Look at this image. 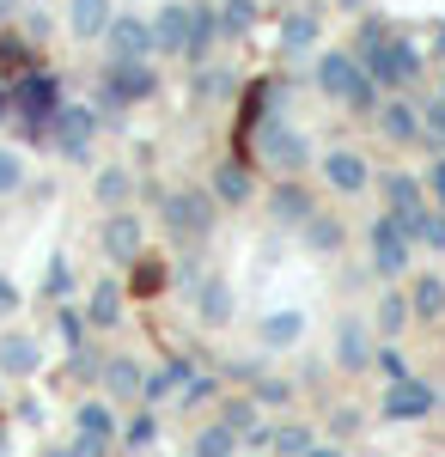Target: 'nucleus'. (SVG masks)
Wrapping results in <instances>:
<instances>
[{
  "label": "nucleus",
  "mask_w": 445,
  "mask_h": 457,
  "mask_svg": "<svg viewBox=\"0 0 445 457\" xmlns=\"http://www.w3.org/2000/svg\"><path fill=\"white\" fill-rule=\"evenodd\" d=\"M311 79H317V92H323V98L348 104L354 116H378V110H384V92L373 86V73L360 68V55H354V49H323Z\"/></svg>",
  "instance_id": "nucleus-1"
},
{
  "label": "nucleus",
  "mask_w": 445,
  "mask_h": 457,
  "mask_svg": "<svg viewBox=\"0 0 445 457\" xmlns=\"http://www.w3.org/2000/svg\"><path fill=\"white\" fill-rule=\"evenodd\" d=\"M13 116H19V135L31 146H49V122H55V110H62V79L43 68H25L13 86Z\"/></svg>",
  "instance_id": "nucleus-2"
},
{
  "label": "nucleus",
  "mask_w": 445,
  "mask_h": 457,
  "mask_svg": "<svg viewBox=\"0 0 445 457\" xmlns=\"http://www.w3.org/2000/svg\"><path fill=\"white\" fill-rule=\"evenodd\" d=\"M360 68L373 73V86L384 92V98H409L415 86H421V73H427V68H421V49H415L403 31L390 37V43H378V49H366Z\"/></svg>",
  "instance_id": "nucleus-3"
},
{
  "label": "nucleus",
  "mask_w": 445,
  "mask_h": 457,
  "mask_svg": "<svg viewBox=\"0 0 445 457\" xmlns=\"http://www.w3.org/2000/svg\"><path fill=\"white\" fill-rule=\"evenodd\" d=\"M159 213H165V232H172L177 245H202L207 232L220 226V202H214V189H202V183H183V189H165L159 195Z\"/></svg>",
  "instance_id": "nucleus-4"
},
{
  "label": "nucleus",
  "mask_w": 445,
  "mask_h": 457,
  "mask_svg": "<svg viewBox=\"0 0 445 457\" xmlns=\"http://www.w3.org/2000/svg\"><path fill=\"white\" fill-rule=\"evenodd\" d=\"M153 92H159L153 62H104L98 68V110L104 116H122V110L147 104Z\"/></svg>",
  "instance_id": "nucleus-5"
},
{
  "label": "nucleus",
  "mask_w": 445,
  "mask_h": 457,
  "mask_svg": "<svg viewBox=\"0 0 445 457\" xmlns=\"http://www.w3.org/2000/svg\"><path fill=\"white\" fill-rule=\"evenodd\" d=\"M256 159L269 165V171H281V177H299V171H311L317 165V153H311V141H306V129H293L287 116H269L263 129H256Z\"/></svg>",
  "instance_id": "nucleus-6"
},
{
  "label": "nucleus",
  "mask_w": 445,
  "mask_h": 457,
  "mask_svg": "<svg viewBox=\"0 0 445 457\" xmlns=\"http://www.w3.org/2000/svg\"><path fill=\"white\" fill-rule=\"evenodd\" d=\"M366 250H373V275H378V281L409 275V262H415V238L390 220V213H378L373 226H366Z\"/></svg>",
  "instance_id": "nucleus-7"
},
{
  "label": "nucleus",
  "mask_w": 445,
  "mask_h": 457,
  "mask_svg": "<svg viewBox=\"0 0 445 457\" xmlns=\"http://www.w3.org/2000/svg\"><path fill=\"white\" fill-rule=\"evenodd\" d=\"M92 135H98V104H62L55 122H49V146L62 159H73V165L92 159Z\"/></svg>",
  "instance_id": "nucleus-8"
},
{
  "label": "nucleus",
  "mask_w": 445,
  "mask_h": 457,
  "mask_svg": "<svg viewBox=\"0 0 445 457\" xmlns=\"http://www.w3.org/2000/svg\"><path fill=\"white\" fill-rule=\"evenodd\" d=\"M378 189H384V213L415 238V232H421V213L433 208V202H427V183H421L415 171H397V165H390V171L378 177Z\"/></svg>",
  "instance_id": "nucleus-9"
},
{
  "label": "nucleus",
  "mask_w": 445,
  "mask_h": 457,
  "mask_svg": "<svg viewBox=\"0 0 445 457\" xmlns=\"http://www.w3.org/2000/svg\"><path fill=\"white\" fill-rule=\"evenodd\" d=\"M140 245H147V226H140V213L116 208L98 220V250L104 262H116V269H129V262H140Z\"/></svg>",
  "instance_id": "nucleus-10"
},
{
  "label": "nucleus",
  "mask_w": 445,
  "mask_h": 457,
  "mask_svg": "<svg viewBox=\"0 0 445 457\" xmlns=\"http://www.w3.org/2000/svg\"><path fill=\"white\" fill-rule=\"evenodd\" d=\"M104 49H110V62H153V55H159L153 19H147V12H116L110 31H104Z\"/></svg>",
  "instance_id": "nucleus-11"
},
{
  "label": "nucleus",
  "mask_w": 445,
  "mask_h": 457,
  "mask_svg": "<svg viewBox=\"0 0 445 457\" xmlns=\"http://www.w3.org/2000/svg\"><path fill=\"white\" fill-rule=\"evenodd\" d=\"M433 409H440V390L427 385V378L384 385V403H378V415H384V421H427Z\"/></svg>",
  "instance_id": "nucleus-12"
},
{
  "label": "nucleus",
  "mask_w": 445,
  "mask_h": 457,
  "mask_svg": "<svg viewBox=\"0 0 445 457\" xmlns=\"http://www.w3.org/2000/svg\"><path fill=\"white\" fill-rule=\"evenodd\" d=\"M373 323L360 312H342V323H336V366L342 372H366L373 366Z\"/></svg>",
  "instance_id": "nucleus-13"
},
{
  "label": "nucleus",
  "mask_w": 445,
  "mask_h": 457,
  "mask_svg": "<svg viewBox=\"0 0 445 457\" xmlns=\"http://www.w3.org/2000/svg\"><path fill=\"white\" fill-rule=\"evenodd\" d=\"M196 360H202V353H172V360H159V366L147 372V385H140V403H147V409H153V403H172L177 390L196 378Z\"/></svg>",
  "instance_id": "nucleus-14"
},
{
  "label": "nucleus",
  "mask_w": 445,
  "mask_h": 457,
  "mask_svg": "<svg viewBox=\"0 0 445 457\" xmlns=\"http://www.w3.org/2000/svg\"><path fill=\"white\" fill-rule=\"evenodd\" d=\"M317 171H323V183H330L336 195H360V189L373 183V171H366V159H360L354 146H330V153L317 159Z\"/></svg>",
  "instance_id": "nucleus-15"
},
{
  "label": "nucleus",
  "mask_w": 445,
  "mask_h": 457,
  "mask_svg": "<svg viewBox=\"0 0 445 457\" xmlns=\"http://www.w3.org/2000/svg\"><path fill=\"white\" fill-rule=\"evenodd\" d=\"M269 213H274V226H293V232H306V220L317 213V195H311L299 177H281L269 189Z\"/></svg>",
  "instance_id": "nucleus-16"
},
{
  "label": "nucleus",
  "mask_w": 445,
  "mask_h": 457,
  "mask_svg": "<svg viewBox=\"0 0 445 457\" xmlns=\"http://www.w3.org/2000/svg\"><path fill=\"white\" fill-rule=\"evenodd\" d=\"M189 19H196L189 0H165V6L153 12V43H159V55H177V62H183V49H189Z\"/></svg>",
  "instance_id": "nucleus-17"
},
{
  "label": "nucleus",
  "mask_w": 445,
  "mask_h": 457,
  "mask_svg": "<svg viewBox=\"0 0 445 457\" xmlns=\"http://www.w3.org/2000/svg\"><path fill=\"white\" fill-rule=\"evenodd\" d=\"M373 122H378V135H384L390 146H415L421 135H427V129H421V110H415L409 98H384V110H378Z\"/></svg>",
  "instance_id": "nucleus-18"
},
{
  "label": "nucleus",
  "mask_w": 445,
  "mask_h": 457,
  "mask_svg": "<svg viewBox=\"0 0 445 457\" xmlns=\"http://www.w3.org/2000/svg\"><path fill=\"white\" fill-rule=\"evenodd\" d=\"M189 293H196V317H202L207 329L232 323V281H226V275H202Z\"/></svg>",
  "instance_id": "nucleus-19"
},
{
  "label": "nucleus",
  "mask_w": 445,
  "mask_h": 457,
  "mask_svg": "<svg viewBox=\"0 0 445 457\" xmlns=\"http://www.w3.org/2000/svg\"><path fill=\"white\" fill-rule=\"evenodd\" d=\"M110 19H116V0H68V31L80 43H104Z\"/></svg>",
  "instance_id": "nucleus-20"
},
{
  "label": "nucleus",
  "mask_w": 445,
  "mask_h": 457,
  "mask_svg": "<svg viewBox=\"0 0 445 457\" xmlns=\"http://www.w3.org/2000/svg\"><path fill=\"white\" fill-rule=\"evenodd\" d=\"M196 6V19H189V49H183V68H207V49L220 43V6H202V0H189Z\"/></svg>",
  "instance_id": "nucleus-21"
},
{
  "label": "nucleus",
  "mask_w": 445,
  "mask_h": 457,
  "mask_svg": "<svg viewBox=\"0 0 445 457\" xmlns=\"http://www.w3.org/2000/svg\"><path fill=\"white\" fill-rule=\"evenodd\" d=\"M207 189H214L220 208H244V202L256 195V177L244 171L239 159H226V165H214V183H207Z\"/></svg>",
  "instance_id": "nucleus-22"
},
{
  "label": "nucleus",
  "mask_w": 445,
  "mask_h": 457,
  "mask_svg": "<svg viewBox=\"0 0 445 457\" xmlns=\"http://www.w3.org/2000/svg\"><path fill=\"white\" fill-rule=\"evenodd\" d=\"M409 323H415V312H409V293L384 287V293H378V305H373V329L384 336V342H397V336H403Z\"/></svg>",
  "instance_id": "nucleus-23"
},
{
  "label": "nucleus",
  "mask_w": 445,
  "mask_h": 457,
  "mask_svg": "<svg viewBox=\"0 0 445 457\" xmlns=\"http://www.w3.org/2000/svg\"><path fill=\"white\" fill-rule=\"evenodd\" d=\"M299 238H306V250H317V256H342V245H348V226H342V213H311L306 220V232H299Z\"/></svg>",
  "instance_id": "nucleus-24"
},
{
  "label": "nucleus",
  "mask_w": 445,
  "mask_h": 457,
  "mask_svg": "<svg viewBox=\"0 0 445 457\" xmlns=\"http://www.w3.org/2000/svg\"><path fill=\"white\" fill-rule=\"evenodd\" d=\"M86 323H92V329H116V323H122V281H116V275H104V281L92 287Z\"/></svg>",
  "instance_id": "nucleus-25"
},
{
  "label": "nucleus",
  "mask_w": 445,
  "mask_h": 457,
  "mask_svg": "<svg viewBox=\"0 0 445 457\" xmlns=\"http://www.w3.org/2000/svg\"><path fill=\"white\" fill-rule=\"evenodd\" d=\"M140 385H147V372H140L135 353H104V390L110 396H140Z\"/></svg>",
  "instance_id": "nucleus-26"
},
{
  "label": "nucleus",
  "mask_w": 445,
  "mask_h": 457,
  "mask_svg": "<svg viewBox=\"0 0 445 457\" xmlns=\"http://www.w3.org/2000/svg\"><path fill=\"white\" fill-rule=\"evenodd\" d=\"M43 348H37L31 336H0V378H31Z\"/></svg>",
  "instance_id": "nucleus-27"
},
{
  "label": "nucleus",
  "mask_w": 445,
  "mask_h": 457,
  "mask_svg": "<svg viewBox=\"0 0 445 457\" xmlns=\"http://www.w3.org/2000/svg\"><path fill=\"white\" fill-rule=\"evenodd\" d=\"M189 457H244V439H239L226 421H207V427H196Z\"/></svg>",
  "instance_id": "nucleus-28"
},
{
  "label": "nucleus",
  "mask_w": 445,
  "mask_h": 457,
  "mask_svg": "<svg viewBox=\"0 0 445 457\" xmlns=\"http://www.w3.org/2000/svg\"><path fill=\"white\" fill-rule=\"evenodd\" d=\"M409 312H415V323H440L445 317V281L440 275H415L409 281Z\"/></svg>",
  "instance_id": "nucleus-29"
},
{
  "label": "nucleus",
  "mask_w": 445,
  "mask_h": 457,
  "mask_svg": "<svg viewBox=\"0 0 445 457\" xmlns=\"http://www.w3.org/2000/svg\"><path fill=\"white\" fill-rule=\"evenodd\" d=\"M232 86H239L232 68H214V62H207V68H189V98H196V104H220Z\"/></svg>",
  "instance_id": "nucleus-30"
},
{
  "label": "nucleus",
  "mask_w": 445,
  "mask_h": 457,
  "mask_svg": "<svg viewBox=\"0 0 445 457\" xmlns=\"http://www.w3.org/2000/svg\"><path fill=\"white\" fill-rule=\"evenodd\" d=\"M153 445H159V415H153V409H135V415H129V421H122V433H116V452H153Z\"/></svg>",
  "instance_id": "nucleus-31"
},
{
  "label": "nucleus",
  "mask_w": 445,
  "mask_h": 457,
  "mask_svg": "<svg viewBox=\"0 0 445 457\" xmlns=\"http://www.w3.org/2000/svg\"><path fill=\"white\" fill-rule=\"evenodd\" d=\"M73 433H98V439H116L122 421H116V409L104 403V396H86L80 409H73Z\"/></svg>",
  "instance_id": "nucleus-32"
},
{
  "label": "nucleus",
  "mask_w": 445,
  "mask_h": 457,
  "mask_svg": "<svg viewBox=\"0 0 445 457\" xmlns=\"http://www.w3.org/2000/svg\"><path fill=\"white\" fill-rule=\"evenodd\" d=\"M256 336H263V348H293L306 336V312H269L256 323Z\"/></svg>",
  "instance_id": "nucleus-33"
},
{
  "label": "nucleus",
  "mask_w": 445,
  "mask_h": 457,
  "mask_svg": "<svg viewBox=\"0 0 445 457\" xmlns=\"http://www.w3.org/2000/svg\"><path fill=\"white\" fill-rule=\"evenodd\" d=\"M256 0H220V43H239V37L256 31Z\"/></svg>",
  "instance_id": "nucleus-34"
},
{
  "label": "nucleus",
  "mask_w": 445,
  "mask_h": 457,
  "mask_svg": "<svg viewBox=\"0 0 445 457\" xmlns=\"http://www.w3.org/2000/svg\"><path fill=\"white\" fill-rule=\"evenodd\" d=\"M311 445H317V433H311L306 421H274L269 427V452L274 457H306Z\"/></svg>",
  "instance_id": "nucleus-35"
},
{
  "label": "nucleus",
  "mask_w": 445,
  "mask_h": 457,
  "mask_svg": "<svg viewBox=\"0 0 445 457\" xmlns=\"http://www.w3.org/2000/svg\"><path fill=\"white\" fill-rule=\"evenodd\" d=\"M281 43H287V55H311L317 49V12H287Z\"/></svg>",
  "instance_id": "nucleus-36"
},
{
  "label": "nucleus",
  "mask_w": 445,
  "mask_h": 457,
  "mask_svg": "<svg viewBox=\"0 0 445 457\" xmlns=\"http://www.w3.org/2000/svg\"><path fill=\"white\" fill-rule=\"evenodd\" d=\"M129 189H135V177L122 171V165H104V171H98V183H92V195H98V202H104L110 213H116L122 202H129Z\"/></svg>",
  "instance_id": "nucleus-37"
},
{
  "label": "nucleus",
  "mask_w": 445,
  "mask_h": 457,
  "mask_svg": "<svg viewBox=\"0 0 445 457\" xmlns=\"http://www.w3.org/2000/svg\"><path fill=\"white\" fill-rule=\"evenodd\" d=\"M55 336L68 342V353L92 348V342H86V336H92V323H86V312H80V305H55Z\"/></svg>",
  "instance_id": "nucleus-38"
},
{
  "label": "nucleus",
  "mask_w": 445,
  "mask_h": 457,
  "mask_svg": "<svg viewBox=\"0 0 445 457\" xmlns=\"http://www.w3.org/2000/svg\"><path fill=\"white\" fill-rule=\"evenodd\" d=\"M207 403H220V378H214V372H196L189 385L177 390V409H183V415H196V409H207Z\"/></svg>",
  "instance_id": "nucleus-39"
},
{
  "label": "nucleus",
  "mask_w": 445,
  "mask_h": 457,
  "mask_svg": "<svg viewBox=\"0 0 445 457\" xmlns=\"http://www.w3.org/2000/svg\"><path fill=\"white\" fill-rule=\"evenodd\" d=\"M373 366H378V378H384V385H409L415 378V366H409V353L397 348V342H384V348L373 353Z\"/></svg>",
  "instance_id": "nucleus-40"
},
{
  "label": "nucleus",
  "mask_w": 445,
  "mask_h": 457,
  "mask_svg": "<svg viewBox=\"0 0 445 457\" xmlns=\"http://www.w3.org/2000/svg\"><path fill=\"white\" fill-rule=\"evenodd\" d=\"M68 293H73L68 256H49V269H43V299H49V305H68Z\"/></svg>",
  "instance_id": "nucleus-41"
},
{
  "label": "nucleus",
  "mask_w": 445,
  "mask_h": 457,
  "mask_svg": "<svg viewBox=\"0 0 445 457\" xmlns=\"http://www.w3.org/2000/svg\"><path fill=\"white\" fill-rule=\"evenodd\" d=\"M390 37H397V25H390V19H378V12H366V19H360V31H354V55H366V49L390 43Z\"/></svg>",
  "instance_id": "nucleus-42"
},
{
  "label": "nucleus",
  "mask_w": 445,
  "mask_h": 457,
  "mask_svg": "<svg viewBox=\"0 0 445 457\" xmlns=\"http://www.w3.org/2000/svg\"><path fill=\"white\" fill-rule=\"evenodd\" d=\"M250 396H256L263 409H287V403H293V385H287V378H274V372H263V378L250 385Z\"/></svg>",
  "instance_id": "nucleus-43"
},
{
  "label": "nucleus",
  "mask_w": 445,
  "mask_h": 457,
  "mask_svg": "<svg viewBox=\"0 0 445 457\" xmlns=\"http://www.w3.org/2000/svg\"><path fill=\"white\" fill-rule=\"evenodd\" d=\"M415 250H440V256H445V208H427V213H421Z\"/></svg>",
  "instance_id": "nucleus-44"
},
{
  "label": "nucleus",
  "mask_w": 445,
  "mask_h": 457,
  "mask_svg": "<svg viewBox=\"0 0 445 457\" xmlns=\"http://www.w3.org/2000/svg\"><path fill=\"white\" fill-rule=\"evenodd\" d=\"M421 129H427L421 141H433V153H445V98H433V104L421 110Z\"/></svg>",
  "instance_id": "nucleus-45"
},
{
  "label": "nucleus",
  "mask_w": 445,
  "mask_h": 457,
  "mask_svg": "<svg viewBox=\"0 0 445 457\" xmlns=\"http://www.w3.org/2000/svg\"><path fill=\"white\" fill-rule=\"evenodd\" d=\"M19 183H25V159H19L13 146H0V195H13Z\"/></svg>",
  "instance_id": "nucleus-46"
},
{
  "label": "nucleus",
  "mask_w": 445,
  "mask_h": 457,
  "mask_svg": "<svg viewBox=\"0 0 445 457\" xmlns=\"http://www.w3.org/2000/svg\"><path fill=\"white\" fill-rule=\"evenodd\" d=\"M68 445L73 457H116V439H98V433H73Z\"/></svg>",
  "instance_id": "nucleus-47"
},
{
  "label": "nucleus",
  "mask_w": 445,
  "mask_h": 457,
  "mask_svg": "<svg viewBox=\"0 0 445 457\" xmlns=\"http://www.w3.org/2000/svg\"><path fill=\"white\" fill-rule=\"evenodd\" d=\"M421 183H427V202H433V208H445V153H433V165L421 171Z\"/></svg>",
  "instance_id": "nucleus-48"
},
{
  "label": "nucleus",
  "mask_w": 445,
  "mask_h": 457,
  "mask_svg": "<svg viewBox=\"0 0 445 457\" xmlns=\"http://www.w3.org/2000/svg\"><path fill=\"white\" fill-rule=\"evenodd\" d=\"M330 433H336V439H354V433H360V415H354V409H336V415H330Z\"/></svg>",
  "instance_id": "nucleus-49"
},
{
  "label": "nucleus",
  "mask_w": 445,
  "mask_h": 457,
  "mask_svg": "<svg viewBox=\"0 0 445 457\" xmlns=\"http://www.w3.org/2000/svg\"><path fill=\"white\" fill-rule=\"evenodd\" d=\"M13 312H19V287L0 275V317H13Z\"/></svg>",
  "instance_id": "nucleus-50"
},
{
  "label": "nucleus",
  "mask_w": 445,
  "mask_h": 457,
  "mask_svg": "<svg viewBox=\"0 0 445 457\" xmlns=\"http://www.w3.org/2000/svg\"><path fill=\"white\" fill-rule=\"evenodd\" d=\"M25 31H31V37H37V43H43V37L55 31V25H49V12H31V19H25Z\"/></svg>",
  "instance_id": "nucleus-51"
},
{
  "label": "nucleus",
  "mask_w": 445,
  "mask_h": 457,
  "mask_svg": "<svg viewBox=\"0 0 445 457\" xmlns=\"http://www.w3.org/2000/svg\"><path fill=\"white\" fill-rule=\"evenodd\" d=\"M306 457H348V452H342V445H323V439H317V445H311Z\"/></svg>",
  "instance_id": "nucleus-52"
},
{
  "label": "nucleus",
  "mask_w": 445,
  "mask_h": 457,
  "mask_svg": "<svg viewBox=\"0 0 445 457\" xmlns=\"http://www.w3.org/2000/svg\"><path fill=\"white\" fill-rule=\"evenodd\" d=\"M6 116H13V92L0 86V122H6Z\"/></svg>",
  "instance_id": "nucleus-53"
},
{
  "label": "nucleus",
  "mask_w": 445,
  "mask_h": 457,
  "mask_svg": "<svg viewBox=\"0 0 445 457\" xmlns=\"http://www.w3.org/2000/svg\"><path fill=\"white\" fill-rule=\"evenodd\" d=\"M433 55H440V62H445V25H440V31H433Z\"/></svg>",
  "instance_id": "nucleus-54"
},
{
  "label": "nucleus",
  "mask_w": 445,
  "mask_h": 457,
  "mask_svg": "<svg viewBox=\"0 0 445 457\" xmlns=\"http://www.w3.org/2000/svg\"><path fill=\"white\" fill-rule=\"evenodd\" d=\"M43 457H73V445H49V452H43Z\"/></svg>",
  "instance_id": "nucleus-55"
},
{
  "label": "nucleus",
  "mask_w": 445,
  "mask_h": 457,
  "mask_svg": "<svg viewBox=\"0 0 445 457\" xmlns=\"http://www.w3.org/2000/svg\"><path fill=\"white\" fill-rule=\"evenodd\" d=\"M6 452H13V433H6V427H0V457H6Z\"/></svg>",
  "instance_id": "nucleus-56"
},
{
  "label": "nucleus",
  "mask_w": 445,
  "mask_h": 457,
  "mask_svg": "<svg viewBox=\"0 0 445 457\" xmlns=\"http://www.w3.org/2000/svg\"><path fill=\"white\" fill-rule=\"evenodd\" d=\"M342 6H366V0H342Z\"/></svg>",
  "instance_id": "nucleus-57"
},
{
  "label": "nucleus",
  "mask_w": 445,
  "mask_h": 457,
  "mask_svg": "<svg viewBox=\"0 0 445 457\" xmlns=\"http://www.w3.org/2000/svg\"><path fill=\"white\" fill-rule=\"evenodd\" d=\"M440 98H445V73H440Z\"/></svg>",
  "instance_id": "nucleus-58"
}]
</instances>
